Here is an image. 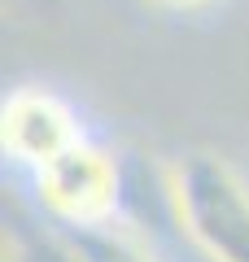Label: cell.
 Returning a JSON list of instances; mask_svg holds the SVG:
<instances>
[{"instance_id": "5b68a950", "label": "cell", "mask_w": 249, "mask_h": 262, "mask_svg": "<svg viewBox=\"0 0 249 262\" xmlns=\"http://www.w3.org/2000/svg\"><path fill=\"white\" fill-rule=\"evenodd\" d=\"M13 262H70V249H66L61 236H57V241H39V236H31L22 249H13Z\"/></svg>"}, {"instance_id": "7a4b0ae2", "label": "cell", "mask_w": 249, "mask_h": 262, "mask_svg": "<svg viewBox=\"0 0 249 262\" xmlns=\"http://www.w3.org/2000/svg\"><path fill=\"white\" fill-rule=\"evenodd\" d=\"M35 192L48 219H57L61 227H96V223H114L122 175L114 153L83 136L61 158L35 170Z\"/></svg>"}, {"instance_id": "277c9868", "label": "cell", "mask_w": 249, "mask_h": 262, "mask_svg": "<svg viewBox=\"0 0 249 262\" xmlns=\"http://www.w3.org/2000/svg\"><path fill=\"white\" fill-rule=\"evenodd\" d=\"M66 249L70 262H157L136 236H127L114 223H96V227H66Z\"/></svg>"}, {"instance_id": "8992f818", "label": "cell", "mask_w": 249, "mask_h": 262, "mask_svg": "<svg viewBox=\"0 0 249 262\" xmlns=\"http://www.w3.org/2000/svg\"><path fill=\"white\" fill-rule=\"evenodd\" d=\"M149 9H162V13H193V9H205L210 0H144Z\"/></svg>"}, {"instance_id": "3957f363", "label": "cell", "mask_w": 249, "mask_h": 262, "mask_svg": "<svg viewBox=\"0 0 249 262\" xmlns=\"http://www.w3.org/2000/svg\"><path fill=\"white\" fill-rule=\"evenodd\" d=\"M83 140L79 114L48 88H18L0 105V144L5 158L27 166L35 175L53 158H61L70 144Z\"/></svg>"}, {"instance_id": "6da1fadb", "label": "cell", "mask_w": 249, "mask_h": 262, "mask_svg": "<svg viewBox=\"0 0 249 262\" xmlns=\"http://www.w3.org/2000/svg\"><path fill=\"white\" fill-rule=\"evenodd\" d=\"M171 201L210 262H249V179L227 158L184 153L171 166Z\"/></svg>"}]
</instances>
